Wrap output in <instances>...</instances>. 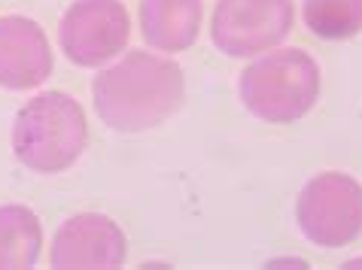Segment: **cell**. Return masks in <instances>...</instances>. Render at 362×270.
<instances>
[{"label": "cell", "instance_id": "1", "mask_svg": "<svg viewBox=\"0 0 362 270\" xmlns=\"http://www.w3.org/2000/svg\"><path fill=\"white\" fill-rule=\"evenodd\" d=\"M183 94L186 79L180 64L149 52H128L92 82L98 116L122 134L168 122L183 106Z\"/></svg>", "mask_w": 362, "mask_h": 270}, {"label": "cell", "instance_id": "2", "mask_svg": "<svg viewBox=\"0 0 362 270\" xmlns=\"http://www.w3.org/2000/svg\"><path fill=\"white\" fill-rule=\"evenodd\" d=\"M88 140L86 113L64 92H46L22 106L13 128L16 158L37 173H58L83 155Z\"/></svg>", "mask_w": 362, "mask_h": 270}, {"label": "cell", "instance_id": "3", "mask_svg": "<svg viewBox=\"0 0 362 270\" xmlns=\"http://www.w3.org/2000/svg\"><path fill=\"white\" fill-rule=\"evenodd\" d=\"M320 97V67L305 49H277L240 73V101L262 122L286 125Z\"/></svg>", "mask_w": 362, "mask_h": 270}, {"label": "cell", "instance_id": "4", "mask_svg": "<svg viewBox=\"0 0 362 270\" xmlns=\"http://www.w3.org/2000/svg\"><path fill=\"white\" fill-rule=\"evenodd\" d=\"M296 219L317 246H347L362 231V185L347 173H320L301 188Z\"/></svg>", "mask_w": 362, "mask_h": 270}, {"label": "cell", "instance_id": "5", "mask_svg": "<svg viewBox=\"0 0 362 270\" xmlns=\"http://www.w3.org/2000/svg\"><path fill=\"white\" fill-rule=\"evenodd\" d=\"M293 0H219L210 37L219 52L253 58L284 43L293 31Z\"/></svg>", "mask_w": 362, "mask_h": 270}, {"label": "cell", "instance_id": "6", "mask_svg": "<svg viewBox=\"0 0 362 270\" xmlns=\"http://www.w3.org/2000/svg\"><path fill=\"white\" fill-rule=\"evenodd\" d=\"M62 49L79 67H100L116 58L132 37L122 0H76L62 18Z\"/></svg>", "mask_w": 362, "mask_h": 270}, {"label": "cell", "instance_id": "7", "mask_svg": "<svg viewBox=\"0 0 362 270\" xmlns=\"http://www.w3.org/2000/svg\"><path fill=\"white\" fill-rule=\"evenodd\" d=\"M128 255L125 234L113 219L83 213L74 216L58 228L52 240V255L49 264L62 270H110L122 267Z\"/></svg>", "mask_w": 362, "mask_h": 270}, {"label": "cell", "instance_id": "8", "mask_svg": "<svg viewBox=\"0 0 362 270\" xmlns=\"http://www.w3.org/2000/svg\"><path fill=\"white\" fill-rule=\"evenodd\" d=\"M55 67L43 27L25 16L0 18V85L9 92L43 85Z\"/></svg>", "mask_w": 362, "mask_h": 270}, {"label": "cell", "instance_id": "9", "mask_svg": "<svg viewBox=\"0 0 362 270\" xmlns=\"http://www.w3.org/2000/svg\"><path fill=\"white\" fill-rule=\"evenodd\" d=\"M140 27L149 46L183 52L198 39L201 0H140Z\"/></svg>", "mask_w": 362, "mask_h": 270}, {"label": "cell", "instance_id": "10", "mask_svg": "<svg viewBox=\"0 0 362 270\" xmlns=\"http://www.w3.org/2000/svg\"><path fill=\"white\" fill-rule=\"evenodd\" d=\"M40 246H43V231L31 209L18 204L0 207V270L34 267Z\"/></svg>", "mask_w": 362, "mask_h": 270}, {"label": "cell", "instance_id": "11", "mask_svg": "<svg viewBox=\"0 0 362 270\" xmlns=\"http://www.w3.org/2000/svg\"><path fill=\"white\" fill-rule=\"evenodd\" d=\"M305 25L323 39H350L362 31V0H305Z\"/></svg>", "mask_w": 362, "mask_h": 270}]
</instances>
